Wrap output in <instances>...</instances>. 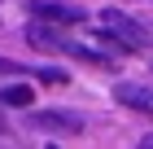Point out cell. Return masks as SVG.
<instances>
[{"instance_id": "obj_1", "label": "cell", "mask_w": 153, "mask_h": 149, "mask_svg": "<svg viewBox=\"0 0 153 149\" xmlns=\"http://www.w3.org/2000/svg\"><path fill=\"white\" fill-rule=\"evenodd\" d=\"M101 31H105L118 48H149L153 44V35L144 31L131 13H118V9H105V13H101Z\"/></svg>"}, {"instance_id": "obj_2", "label": "cell", "mask_w": 153, "mask_h": 149, "mask_svg": "<svg viewBox=\"0 0 153 149\" xmlns=\"http://www.w3.org/2000/svg\"><path fill=\"white\" fill-rule=\"evenodd\" d=\"M26 123L35 132H61V136H79L83 132V118L79 114H61V110H35Z\"/></svg>"}, {"instance_id": "obj_3", "label": "cell", "mask_w": 153, "mask_h": 149, "mask_svg": "<svg viewBox=\"0 0 153 149\" xmlns=\"http://www.w3.org/2000/svg\"><path fill=\"white\" fill-rule=\"evenodd\" d=\"M114 97L131 110H140V114H153V83H118Z\"/></svg>"}, {"instance_id": "obj_4", "label": "cell", "mask_w": 153, "mask_h": 149, "mask_svg": "<svg viewBox=\"0 0 153 149\" xmlns=\"http://www.w3.org/2000/svg\"><path fill=\"white\" fill-rule=\"evenodd\" d=\"M31 13L39 22H48V26H79L83 22V13L70 9V4H31Z\"/></svg>"}, {"instance_id": "obj_5", "label": "cell", "mask_w": 153, "mask_h": 149, "mask_svg": "<svg viewBox=\"0 0 153 149\" xmlns=\"http://www.w3.org/2000/svg\"><path fill=\"white\" fill-rule=\"evenodd\" d=\"M0 105H18V110H31V88H26V83H9V88H0Z\"/></svg>"}, {"instance_id": "obj_6", "label": "cell", "mask_w": 153, "mask_h": 149, "mask_svg": "<svg viewBox=\"0 0 153 149\" xmlns=\"http://www.w3.org/2000/svg\"><path fill=\"white\" fill-rule=\"evenodd\" d=\"M0 75H22V66H18V61H9V57H0Z\"/></svg>"}, {"instance_id": "obj_7", "label": "cell", "mask_w": 153, "mask_h": 149, "mask_svg": "<svg viewBox=\"0 0 153 149\" xmlns=\"http://www.w3.org/2000/svg\"><path fill=\"white\" fill-rule=\"evenodd\" d=\"M136 149H153V136H144V140H140V145H136Z\"/></svg>"}, {"instance_id": "obj_8", "label": "cell", "mask_w": 153, "mask_h": 149, "mask_svg": "<svg viewBox=\"0 0 153 149\" xmlns=\"http://www.w3.org/2000/svg\"><path fill=\"white\" fill-rule=\"evenodd\" d=\"M4 132H9V123H4V118H0V136H4Z\"/></svg>"}]
</instances>
